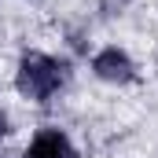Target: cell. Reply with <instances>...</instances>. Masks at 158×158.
<instances>
[{"label":"cell","mask_w":158,"mask_h":158,"mask_svg":"<svg viewBox=\"0 0 158 158\" xmlns=\"http://www.w3.org/2000/svg\"><path fill=\"white\" fill-rule=\"evenodd\" d=\"M66 81L63 63H55L52 55H40V52H26L19 59V74H15V88L26 96V99H37L48 103Z\"/></svg>","instance_id":"obj_1"},{"label":"cell","mask_w":158,"mask_h":158,"mask_svg":"<svg viewBox=\"0 0 158 158\" xmlns=\"http://www.w3.org/2000/svg\"><path fill=\"white\" fill-rule=\"evenodd\" d=\"M92 70H96L99 81H110V85H129V81L136 77V66H132V59L121 48H103L92 59Z\"/></svg>","instance_id":"obj_2"},{"label":"cell","mask_w":158,"mask_h":158,"mask_svg":"<svg viewBox=\"0 0 158 158\" xmlns=\"http://www.w3.org/2000/svg\"><path fill=\"white\" fill-rule=\"evenodd\" d=\"M26 158H77V151H74V143L66 140V132H59V129H40L37 136L30 140V147H26Z\"/></svg>","instance_id":"obj_3"},{"label":"cell","mask_w":158,"mask_h":158,"mask_svg":"<svg viewBox=\"0 0 158 158\" xmlns=\"http://www.w3.org/2000/svg\"><path fill=\"white\" fill-rule=\"evenodd\" d=\"M7 136V118H4V110H0V140Z\"/></svg>","instance_id":"obj_4"}]
</instances>
